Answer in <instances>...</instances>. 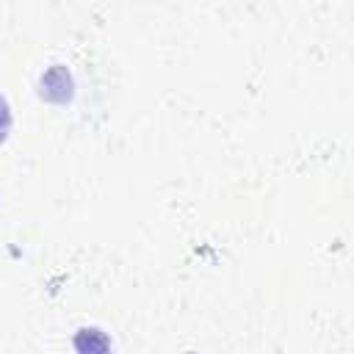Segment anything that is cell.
<instances>
[{
  "label": "cell",
  "mask_w": 354,
  "mask_h": 354,
  "mask_svg": "<svg viewBox=\"0 0 354 354\" xmlns=\"http://www.w3.org/2000/svg\"><path fill=\"white\" fill-rule=\"evenodd\" d=\"M75 348L80 354H108L111 343L100 329H80L77 337H75Z\"/></svg>",
  "instance_id": "cell-1"
}]
</instances>
